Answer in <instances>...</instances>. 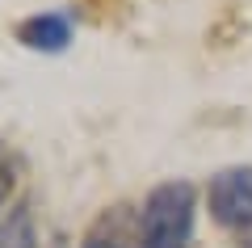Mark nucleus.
<instances>
[{
	"label": "nucleus",
	"instance_id": "nucleus-2",
	"mask_svg": "<svg viewBox=\"0 0 252 248\" xmlns=\"http://www.w3.org/2000/svg\"><path fill=\"white\" fill-rule=\"evenodd\" d=\"M206 202L215 223L231 231H252V169H223L219 177H210Z\"/></svg>",
	"mask_w": 252,
	"mask_h": 248
},
{
	"label": "nucleus",
	"instance_id": "nucleus-1",
	"mask_svg": "<svg viewBox=\"0 0 252 248\" xmlns=\"http://www.w3.org/2000/svg\"><path fill=\"white\" fill-rule=\"evenodd\" d=\"M193 236V185L164 181L147 194L135 223V248H189Z\"/></svg>",
	"mask_w": 252,
	"mask_h": 248
},
{
	"label": "nucleus",
	"instance_id": "nucleus-4",
	"mask_svg": "<svg viewBox=\"0 0 252 248\" xmlns=\"http://www.w3.org/2000/svg\"><path fill=\"white\" fill-rule=\"evenodd\" d=\"M130 206H114L89 227L80 248H130Z\"/></svg>",
	"mask_w": 252,
	"mask_h": 248
},
{
	"label": "nucleus",
	"instance_id": "nucleus-3",
	"mask_svg": "<svg viewBox=\"0 0 252 248\" xmlns=\"http://www.w3.org/2000/svg\"><path fill=\"white\" fill-rule=\"evenodd\" d=\"M17 42L34 46V51H63V46L72 42V26L59 13H38V17L17 26Z\"/></svg>",
	"mask_w": 252,
	"mask_h": 248
}]
</instances>
